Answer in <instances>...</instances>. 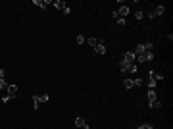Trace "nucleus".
<instances>
[{
	"label": "nucleus",
	"mask_w": 173,
	"mask_h": 129,
	"mask_svg": "<svg viewBox=\"0 0 173 129\" xmlns=\"http://www.w3.org/2000/svg\"><path fill=\"white\" fill-rule=\"evenodd\" d=\"M135 64V52H125L123 54V58H121V62H119V69L121 71H129V68Z\"/></svg>",
	"instance_id": "f257e3e1"
},
{
	"label": "nucleus",
	"mask_w": 173,
	"mask_h": 129,
	"mask_svg": "<svg viewBox=\"0 0 173 129\" xmlns=\"http://www.w3.org/2000/svg\"><path fill=\"white\" fill-rule=\"evenodd\" d=\"M148 106L150 108H162V102H160L156 91H150V89H148Z\"/></svg>",
	"instance_id": "f03ea898"
},
{
	"label": "nucleus",
	"mask_w": 173,
	"mask_h": 129,
	"mask_svg": "<svg viewBox=\"0 0 173 129\" xmlns=\"http://www.w3.org/2000/svg\"><path fill=\"white\" fill-rule=\"evenodd\" d=\"M50 100V97H48V94H35V97H33V108H35V110H39V106H41L42 102H48Z\"/></svg>",
	"instance_id": "7ed1b4c3"
},
{
	"label": "nucleus",
	"mask_w": 173,
	"mask_h": 129,
	"mask_svg": "<svg viewBox=\"0 0 173 129\" xmlns=\"http://www.w3.org/2000/svg\"><path fill=\"white\" fill-rule=\"evenodd\" d=\"M52 6H54L56 10H60V12H64L65 16H69V12H71V10H69V6L65 4L64 0H54V2H52Z\"/></svg>",
	"instance_id": "20e7f679"
},
{
	"label": "nucleus",
	"mask_w": 173,
	"mask_h": 129,
	"mask_svg": "<svg viewBox=\"0 0 173 129\" xmlns=\"http://www.w3.org/2000/svg\"><path fill=\"white\" fill-rule=\"evenodd\" d=\"M150 60H154V52H144V54H139V56H135V64H144V62H150Z\"/></svg>",
	"instance_id": "39448f33"
},
{
	"label": "nucleus",
	"mask_w": 173,
	"mask_h": 129,
	"mask_svg": "<svg viewBox=\"0 0 173 129\" xmlns=\"http://www.w3.org/2000/svg\"><path fill=\"white\" fill-rule=\"evenodd\" d=\"M164 14H165V6H164V4H158L154 10H152V12H148V18L154 19V18H158V16H164Z\"/></svg>",
	"instance_id": "423d86ee"
},
{
	"label": "nucleus",
	"mask_w": 173,
	"mask_h": 129,
	"mask_svg": "<svg viewBox=\"0 0 173 129\" xmlns=\"http://www.w3.org/2000/svg\"><path fill=\"white\" fill-rule=\"evenodd\" d=\"M92 50H94L98 56H104V54H106V44H104V41H100V39H98V42L92 46Z\"/></svg>",
	"instance_id": "0eeeda50"
},
{
	"label": "nucleus",
	"mask_w": 173,
	"mask_h": 129,
	"mask_svg": "<svg viewBox=\"0 0 173 129\" xmlns=\"http://www.w3.org/2000/svg\"><path fill=\"white\" fill-rule=\"evenodd\" d=\"M115 14H117L119 18H123V19H125L129 14H131V8H129V6H119V8L115 10Z\"/></svg>",
	"instance_id": "6e6552de"
},
{
	"label": "nucleus",
	"mask_w": 173,
	"mask_h": 129,
	"mask_svg": "<svg viewBox=\"0 0 173 129\" xmlns=\"http://www.w3.org/2000/svg\"><path fill=\"white\" fill-rule=\"evenodd\" d=\"M6 91H8L6 94H8L10 98H14L15 94H18V87H15V85H8V87H6Z\"/></svg>",
	"instance_id": "1a4fd4ad"
},
{
	"label": "nucleus",
	"mask_w": 173,
	"mask_h": 129,
	"mask_svg": "<svg viewBox=\"0 0 173 129\" xmlns=\"http://www.w3.org/2000/svg\"><path fill=\"white\" fill-rule=\"evenodd\" d=\"M75 125H77L79 129H91V127H89V123H86L83 118H75Z\"/></svg>",
	"instance_id": "9d476101"
},
{
	"label": "nucleus",
	"mask_w": 173,
	"mask_h": 129,
	"mask_svg": "<svg viewBox=\"0 0 173 129\" xmlns=\"http://www.w3.org/2000/svg\"><path fill=\"white\" fill-rule=\"evenodd\" d=\"M148 87H150V91H156V79H154V71H150V73H148Z\"/></svg>",
	"instance_id": "9b49d317"
},
{
	"label": "nucleus",
	"mask_w": 173,
	"mask_h": 129,
	"mask_svg": "<svg viewBox=\"0 0 173 129\" xmlns=\"http://www.w3.org/2000/svg\"><path fill=\"white\" fill-rule=\"evenodd\" d=\"M33 4L39 6V8H46V6H50L52 2H50V0H33Z\"/></svg>",
	"instance_id": "f8f14e48"
},
{
	"label": "nucleus",
	"mask_w": 173,
	"mask_h": 129,
	"mask_svg": "<svg viewBox=\"0 0 173 129\" xmlns=\"http://www.w3.org/2000/svg\"><path fill=\"white\" fill-rule=\"evenodd\" d=\"M123 87H125V89H133V87H135L133 79H123Z\"/></svg>",
	"instance_id": "ddd939ff"
},
{
	"label": "nucleus",
	"mask_w": 173,
	"mask_h": 129,
	"mask_svg": "<svg viewBox=\"0 0 173 129\" xmlns=\"http://www.w3.org/2000/svg\"><path fill=\"white\" fill-rule=\"evenodd\" d=\"M96 42H98V39H96V37H89V39H86V44L91 46V48L96 44Z\"/></svg>",
	"instance_id": "4468645a"
},
{
	"label": "nucleus",
	"mask_w": 173,
	"mask_h": 129,
	"mask_svg": "<svg viewBox=\"0 0 173 129\" xmlns=\"http://www.w3.org/2000/svg\"><path fill=\"white\" fill-rule=\"evenodd\" d=\"M6 87H8V83H6V79H2V77H0V91H4Z\"/></svg>",
	"instance_id": "2eb2a0df"
},
{
	"label": "nucleus",
	"mask_w": 173,
	"mask_h": 129,
	"mask_svg": "<svg viewBox=\"0 0 173 129\" xmlns=\"http://www.w3.org/2000/svg\"><path fill=\"white\" fill-rule=\"evenodd\" d=\"M85 42H86V39L83 35H77V44H85Z\"/></svg>",
	"instance_id": "dca6fc26"
},
{
	"label": "nucleus",
	"mask_w": 173,
	"mask_h": 129,
	"mask_svg": "<svg viewBox=\"0 0 173 129\" xmlns=\"http://www.w3.org/2000/svg\"><path fill=\"white\" fill-rule=\"evenodd\" d=\"M133 83H135V87H141V85L144 83V81H142L141 77H137V79H133Z\"/></svg>",
	"instance_id": "f3484780"
},
{
	"label": "nucleus",
	"mask_w": 173,
	"mask_h": 129,
	"mask_svg": "<svg viewBox=\"0 0 173 129\" xmlns=\"http://www.w3.org/2000/svg\"><path fill=\"white\" fill-rule=\"evenodd\" d=\"M139 129H154V127L150 123H142V125H139Z\"/></svg>",
	"instance_id": "a211bd4d"
},
{
	"label": "nucleus",
	"mask_w": 173,
	"mask_h": 129,
	"mask_svg": "<svg viewBox=\"0 0 173 129\" xmlns=\"http://www.w3.org/2000/svg\"><path fill=\"white\" fill-rule=\"evenodd\" d=\"M115 23H117V25H125V23H127V21H125V19H123V18H117V19H115Z\"/></svg>",
	"instance_id": "6ab92c4d"
},
{
	"label": "nucleus",
	"mask_w": 173,
	"mask_h": 129,
	"mask_svg": "<svg viewBox=\"0 0 173 129\" xmlns=\"http://www.w3.org/2000/svg\"><path fill=\"white\" fill-rule=\"evenodd\" d=\"M129 73H137V64H133L131 68H129Z\"/></svg>",
	"instance_id": "aec40b11"
},
{
	"label": "nucleus",
	"mask_w": 173,
	"mask_h": 129,
	"mask_svg": "<svg viewBox=\"0 0 173 129\" xmlns=\"http://www.w3.org/2000/svg\"><path fill=\"white\" fill-rule=\"evenodd\" d=\"M135 18H137V19H142V18H144V14H142V12H135Z\"/></svg>",
	"instance_id": "412c9836"
},
{
	"label": "nucleus",
	"mask_w": 173,
	"mask_h": 129,
	"mask_svg": "<svg viewBox=\"0 0 173 129\" xmlns=\"http://www.w3.org/2000/svg\"><path fill=\"white\" fill-rule=\"evenodd\" d=\"M154 79H156V81H162V79H164V75H162V73H154Z\"/></svg>",
	"instance_id": "4be33fe9"
},
{
	"label": "nucleus",
	"mask_w": 173,
	"mask_h": 129,
	"mask_svg": "<svg viewBox=\"0 0 173 129\" xmlns=\"http://www.w3.org/2000/svg\"><path fill=\"white\" fill-rule=\"evenodd\" d=\"M10 100H12V98H10V97H8V94H4V97H2V102H4V104H8V102H10Z\"/></svg>",
	"instance_id": "5701e85b"
}]
</instances>
